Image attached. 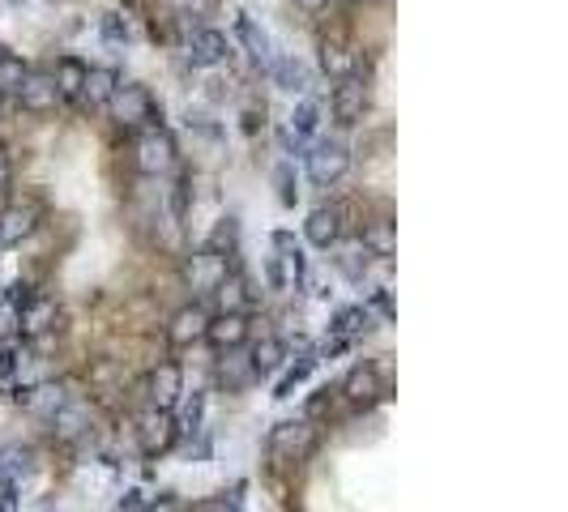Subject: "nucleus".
Returning a JSON list of instances; mask_svg holds the SVG:
<instances>
[{"instance_id":"obj_5","label":"nucleus","mask_w":568,"mask_h":512,"mask_svg":"<svg viewBox=\"0 0 568 512\" xmlns=\"http://www.w3.org/2000/svg\"><path fill=\"white\" fill-rule=\"evenodd\" d=\"M338 393H342L355 410H372V406H381L385 397L393 393V384H389V376H385L381 363L364 359V363H355L351 372L338 380Z\"/></svg>"},{"instance_id":"obj_23","label":"nucleus","mask_w":568,"mask_h":512,"mask_svg":"<svg viewBox=\"0 0 568 512\" xmlns=\"http://www.w3.org/2000/svg\"><path fill=\"white\" fill-rule=\"evenodd\" d=\"M69 380H52V384H30V393H26V410L30 414H39V419L47 423V419H52V414L60 410V406H65L69 402Z\"/></svg>"},{"instance_id":"obj_32","label":"nucleus","mask_w":568,"mask_h":512,"mask_svg":"<svg viewBox=\"0 0 568 512\" xmlns=\"http://www.w3.org/2000/svg\"><path fill=\"white\" fill-rule=\"evenodd\" d=\"M334 265H338V274L346 278V282H364L368 278V265H372V256H368V248L359 244H342L338 248V256H334Z\"/></svg>"},{"instance_id":"obj_47","label":"nucleus","mask_w":568,"mask_h":512,"mask_svg":"<svg viewBox=\"0 0 568 512\" xmlns=\"http://www.w3.org/2000/svg\"><path fill=\"white\" fill-rule=\"evenodd\" d=\"M295 9L304 18H321V13H329V0H295Z\"/></svg>"},{"instance_id":"obj_6","label":"nucleus","mask_w":568,"mask_h":512,"mask_svg":"<svg viewBox=\"0 0 568 512\" xmlns=\"http://www.w3.org/2000/svg\"><path fill=\"white\" fill-rule=\"evenodd\" d=\"M176 444H180V419H176V410L146 406V414L137 419V453L146 457V461H159Z\"/></svg>"},{"instance_id":"obj_2","label":"nucleus","mask_w":568,"mask_h":512,"mask_svg":"<svg viewBox=\"0 0 568 512\" xmlns=\"http://www.w3.org/2000/svg\"><path fill=\"white\" fill-rule=\"evenodd\" d=\"M103 111L112 116L116 128H124V133H141V128H150V124H163V103L141 82H120Z\"/></svg>"},{"instance_id":"obj_44","label":"nucleus","mask_w":568,"mask_h":512,"mask_svg":"<svg viewBox=\"0 0 568 512\" xmlns=\"http://www.w3.org/2000/svg\"><path fill=\"white\" fill-rule=\"evenodd\" d=\"M18 483H9V478H0V512H18Z\"/></svg>"},{"instance_id":"obj_46","label":"nucleus","mask_w":568,"mask_h":512,"mask_svg":"<svg viewBox=\"0 0 568 512\" xmlns=\"http://www.w3.org/2000/svg\"><path fill=\"white\" fill-rule=\"evenodd\" d=\"M265 124V103L257 107V103H252V107H244V133L248 137H257V128Z\"/></svg>"},{"instance_id":"obj_9","label":"nucleus","mask_w":568,"mask_h":512,"mask_svg":"<svg viewBox=\"0 0 568 512\" xmlns=\"http://www.w3.org/2000/svg\"><path fill=\"white\" fill-rule=\"evenodd\" d=\"M43 222V201L39 197H18L0 210V248H18L22 239H30Z\"/></svg>"},{"instance_id":"obj_22","label":"nucleus","mask_w":568,"mask_h":512,"mask_svg":"<svg viewBox=\"0 0 568 512\" xmlns=\"http://www.w3.org/2000/svg\"><path fill=\"white\" fill-rule=\"evenodd\" d=\"M218 312H252V282L240 274V269H227V278L214 286Z\"/></svg>"},{"instance_id":"obj_37","label":"nucleus","mask_w":568,"mask_h":512,"mask_svg":"<svg viewBox=\"0 0 568 512\" xmlns=\"http://www.w3.org/2000/svg\"><path fill=\"white\" fill-rule=\"evenodd\" d=\"M334 393H338V384H321V389H317V393H312L308 402H304V419L317 423L321 414H325L329 406H334Z\"/></svg>"},{"instance_id":"obj_12","label":"nucleus","mask_w":568,"mask_h":512,"mask_svg":"<svg viewBox=\"0 0 568 512\" xmlns=\"http://www.w3.org/2000/svg\"><path fill=\"white\" fill-rule=\"evenodd\" d=\"M214 384L223 393H248L257 384V367H252V355L248 346H235V350H223L214 359Z\"/></svg>"},{"instance_id":"obj_30","label":"nucleus","mask_w":568,"mask_h":512,"mask_svg":"<svg viewBox=\"0 0 568 512\" xmlns=\"http://www.w3.org/2000/svg\"><path fill=\"white\" fill-rule=\"evenodd\" d=\"M270 77L282 86V90H291V94H304L308 90V64L299 60V56H278V60H270Z\"/></svg>"},{"instance_id":"obj_39","label":"nucleus","mask_w":568,"mask_h":512,"mask_svg":"<svg viewBox=\"0 0 568 512\" xmlns=\"http://www.w3.org/2000/svg\"><path fill=\"white\" fill-rule=\"evenodd\" d=\"M188 201H193V188H188V180L180 175V180L171 184V218H176V222L188 218Z\"/></svg>"},{"instance_id":"obj_41","label":"nucleus","mask_w":568,"mask_h":512,"mask_svg":"<svg viewBox=\"0 0 568 512\" xmlns=\"http://www.w3.org/2000/svg\"><path fill=\"white\" fill-rule=\"evenodd\" d=\"M35 295H39V291H35V286H30V282H13L9 291H5V303H9L13 312H22V308H26V303L35 299Z\"/></svg>"},{"instance_id":"obj_33","label":"nucleus","mask_w":568,"mask_h":512,"mask_svg":"<svg viewBox=\"0 0 568 512\" xmlns=\"http://www.w3.org/2000/svg\"><path fill=\"white\" fill-rule=\"evenodd\" d=\"M287 128L299 141H312V137H317V128H321V103L317 99H299L295 111H291V120H287Z\"/></svg>"},{"instance_id":"obj_50","label":"nucleus","mask_w":568,"mask_h":512,"mask_svg":"<svg viewBox=\"0 0 568 512\" xmlns=\"http://www.w3.org/2000/svg\"><path fill=\"white\" fill-rule=\"evenodd\" d=\"M9 180H13V163H9V150L0 146V192L9 188Z\"/></svg>"},{"instance_id":"obj_18","label":"nucleus","mask_w":568,"mask_h":512,"mask_svg":"<svg viewBox=\"0 0 568 512\" xmlns=\"http://www.w3.org/2000/svg\"><path fill=\"white\" fill-rule=\"evenodd\" d=\"M317 60H321V73L329 77V82H342V77H351L359 73V52L351 43H346L342 35H325L321 47H317Z\"/></svg>"},{"instance_id":"obj_49","label":"nucleus","mask_w":568,"mask_h":512,"mask_svg":"<svg viewBox=\"0 0 568 512\" xmlns=\"http://www.w3.org/2000/svg\"><path fill=\"white\" fill-rule=\"evenodd\" d=\"M141 508H146V495H141V491H124L120 512H141Z\"/></svg>"},{"instance_id":"obj_10","label":"nucleus","mask_w":568,"mask_h":512,"mask_svg":"<svg viewBox=\"0 0 568 512\" xmlns=\"http://www.w3.org/2000/svg\"><path fill=\"white\" fill-rule=\"evenodd\" d=\"M227 269H231L227 256L201 248V252H188V256H184L180 274H184V282H188V291H193L197 299H205V295H214V286L227 278Z\"/></svg>"},{"instance_id":"obj_48","label":"nucleus","mask_w":568,"mask_h":512,"mask_svg":"<svg viewBox=\"0 0 568 512\" xmlns=\"http://www.w3.org/2000/svg\"><path fill=\"white\" fill-rule=\"evenodd\" d=\"M368 312H381L385 320H393V303H389V291H376V295L368 299Z\"/></svg>"},{"instance_id":"obj_29","label":"nucleus","mask_w":568,"mask_h":512,"mask_svg":"<svg viewBox=\"0 0 568 512\" xmlns=\"http://www.w3.org/2000/svg\"><path fill=\"white\" fill-rule=\"evenodd\" d=\"M312 372H317V350H299V359L287 367V372L278 376L274 397H278V402H287V397H295V389H299V384H304Z\"/></svg>"},{"instance_id":"obj_28","label":"nucleus","mask_w":568,"mask_h":512,"mask_svg":"<svg viewBox=\"0 0 568 512\" xmlns=\"http://www.w3.org/2000/svg\"><path fill=\"white\" fill-rule=\"evenodd\" d=\"M235 43H244V52L257 60V64H265V69H270V60H274V56H270V35H265V30L252 22V18H244V13L235 18Z\"/></svg>"},{"instance_id":"obj_16","label":"nucleus","mask_w":568,"mask_h":512,"mask_svg":"<svg viewBox=\"0 0 568 512\" xmlns=\"http://www.w3.org/2000/svg\"><path fill=\"white\" fill-rule=\"evenodd\" d=\"M205 342H210L218 355H223V350H235V346H248L252 342V312H218V316H210Z\"/></svg>"},{"instance_id":"obj_13","label":"nucleus","mask_w":568,"mask_h":512,"mask_svg":"<svg viewBox=\"0 0 568 512\" xmlns=\"http://www.w3.org/2000/svg\"><path fill=\"white\" fill-rule=\"evenodd\" d=\"M47 427H52V440H56V444H77L82 436H90V427H94V406L86 402V397H69V402L60 406L52 419H47Z\"/></svg>"},{"instance_id":"obj_35","label":"nucleus","mask_w":568,"mask_h":512,"mask_svg":"<svg viewBox=\"0 0 568 512\" xmlns=\"http://www.w3.org/2000/svg\"><path fill=\"white\" fill-rule=\"evenodd\" d=\"M274 188H278V201L287 205V210H295V201H299V175H295L291 158H282V163L274 167Z\"/></svg>"},{"instance_id":"obj_20","label":"nucleus","mask_w":568,"mask_h":512,"mask_svg":"<svg viewBox=\"0 0 568 512\" xmlns=\"http://www.w3.org/2000/svg\"><path fill=\"white\" fill-rule=\"evenodd\" d=\"M56 320H60V303L52 295H35L18 312V329L26 338H43V333H56Z\"/></svg>"},{"instance_id":"obj_17","label":"nucleus","mask_w":568,"mask_h":512,"mask_svg":"<svg viewBox=\"0 0 568 512\" xmlns=\"http://www.w3.org/2000/svg\"><path fill=\"white\" fill-rule=\"evenodd\" d=\"M184 397V367L180 363H159L146 376V402L154 410H176Z\"/></svg>"},{"instance_id":"obj_26","label":"nucleus","mask_w":568,"mask_h":512,"mask_svg":"<svg viewBox=\"0 0 568 512\" xmlns=\"http://www.w3.org/2000/svg\"><path fill=\"white\" fill-rule=\"evenodd\" d=\"M248 355H252V367H257V380H270L278 367L287 363V342L274 338V333H261V338L248 346Z\"/></svg>"},{"instance_id":"obj_8","label":"nucleus","mask_w":568,"mask_h":512,"mask_svg":"<svg viewBox=\"0 0 568 512\" xmlns=\"http://www.w3.org/2000/svg\"><path fill=\"white\" fill-rule=\"evenodd\" d=\"M210 308H205L201 299H188L180 303L176 312H171L167 320V346H176V350H193L205 342V329H210Z\"/></svg>"},{"instance_id":"obj_36","label":"nucleus","mask_w":568,"mask_h":512,"mask_svg":"<svg viewBox=\"0 0 568 512\" xmlns=\"http://www.w3.org/2000/svg\"><path fill=\"white\" fill-rule=\"evenodd\" d=\"M99 39L107 47H124V43H129V22H124L120 13H103V18H99Z\"/></svg>"},{"instance_id":"obj_42","label":"nucleus","mask_w":568,"mask_h":512,"mask_svg":"<svg viewBox=\"0 0 568 512\" xmlns=\"http://www.w3.org/2000/svg\"><path fill=\"white\" fill-rule=\"evenodd\" d=\"M13 333H18V312H13L9 303L0 299V346L13 342Z\"/></svg>"},{"instance_id":"obj_3","label":"nucleus","mask_w":568,"mask_h":512,"mask_svg":"<svg viewBox=\"0 0 568 512\" xmlns=\"http://www.w3.org/2000/svg\"><path fill=\"white\" fill-rule=\"evenodd\" d=\"M129 158H133L137 175H146V180H163L167 171H176L180 146H176V137H171L167 124H150V128H141V133H133Z\"/></svg>"},{"instance_id":"obj_27","label":"nucleus","mask_w":568,"mask_h":512,"mask_svg":"<svg viewBox=\"0 0 568 512\" xmlns=\"http://www.w3.org/2000/svg\"><path fill=\"white\" fill-rule=\"evenodd\" d=\"M35 448L13 440V444H0V478H9V483H18V478H30L35 474Z\"/></svg>"},{"instance_id":"obj_45","label":"nucleus","mask_w":568,"mask_h":512,"mask_svg":"<svg viewBox=\"0 0 568 512\" xmlns=\"http://www.w3.org/2000/svg\"><path fill=\"white\" fill-rule=\"evenodd\" d=\"M278 146H282V154H304V146H308V141H299V137L291 133V128L282 124V128H278Z\"/></svg>"},{"instance_id":"obj_43","label":"nucleus","mask_w":568,"mask_h":512,"mask_svg":"<svg viewBox=\"0 0 568 512\" xmlns=\"http://www.w3.org/2000/svg\"><path fill=\"white\" fill-rule=\"evenodd\" d=\"M141 512H188V508H184V500H176V495H154Z\"/></svg>"},{"instance_id":"obj_52","label":"nucleus","mask_w":568,"mask_h":512,"mask_svg":"<svg viewBox=\"0 0 568 512\" xmlns=\"http://www.w3.org/2000/svg\"><path fill=\"white\" fill-rule=\"evenodd\" d=\"M338 5H364V0H338Z\"/></svg>"},{"instance_id":"obj_21","label":"nucleus","mask_w":568,"mask_h":512,"mask_svg":"<svg viewBox=\"0 0 568 512\" xmlns=\"http://www.w3.org/2000/svg\"><path fill=\"white\" fill-rule=\"evenodd\" d=\"M364 333H372V312L368 303H351V308L334 312V320H329V338H342V342H359Z\"/></svg>"},{"instance_id":"obj_51","label":"nucleus","mask_w":568,"mask_h":512,"mask_svg":"<svg viewBox=\"0 0 568 512\" xmlns=\"http://www.w3.org/2000/svg\"><path fill=\"white\" fill-rule=\"evenodd\" d=\"M197 512H240V504H235V500H210V504H201Z\"/></svg>"},{"instance_id":"obj_14","label":"nucleus","mask_w":568,"mask_h":512,"mask_svg":"<svg viewBox=\"0 0 568 512\" xmlns=\"http://www.w3.org/2000/svg\"><path fill=\"white\" fill-rule=\"evenodd\" d=\"M227 56H231V39L218 26H197L188 35V64L193 69H218V64H227Z\"/></svg>"},{"instance_id":"obj_11","label":"nucleus","mask_w":568,"mask_h":512,"mask_svg":"<svg viewBox=\"0 0 568 512\" xmlns=\"http://www.w3.org/2000/svg\"><path fill=\"white\" fill-rule=\"evenodd\" d=\"M342 235H346V205H338V201L317 205V210L308 214V222H304V239L312 248H321V252L338 248Z\"/></svg>"},{"instance_id":"obj_19","label":"nucleus","mask_w":568,"mask_h":512,"mask_svg":"<svg viewBox=\"0 0 568 512\" xmlns=\"http://www.w3.org/2000/svg\"><path fill=\"white\" fill-rule=\"evenodd\" d=\"M116 86H120V73L112 69V64H90L86 82H82V94H77V107H86V111L107 107V99L116 94Z\"/></svg>"},{"instance_id":"obj_1","label":"nucleus","mask_w":568,"mask_h":512,"mask_svg":"<svg viewBox=\"0 0 568 512\" xmlns=\"http://www.w3.org/2000/svg\"><path fill=\"white\" fill-rule=\"evenodd\" d=\"M317 444H321V427L299 414V419H278L270 427L265 453H270V461H274L278 470H291V466H304V461H312Z\"/></svg>"},{"instance_id":"obj_24","label":"nucleus","mask_w":568,"mask_h":512,"mask_svg":"<svg viewBox=\"0 0 568 512\" xmlns=\"http://www.w3.org/2000/svg\"><path fill=\"white\" fill-rule=\"evenodd\" d=\"M359 244L368 248L372 261H389V256L398 252V227H393L389 218H368L364 222V235H359Z\"/></svg>"},{"instance_id":"obj_40","label":"nucleus","mask_w":568,"mask_h":512,"mask_svg":"<svg viewBox=\"0 0 568 512\" xmlns=\"http://www.w3.org/2000/svg\"><path fill=\"white\" fill-rule=\"evenodd\" d=\"M18 367H22V350L13 342H5L0 346V384H9L13 376H18Z\"/></svg>"},{"instance_id":"obj_25","label":"nucleus","mask_w":568,"mask_h":512,"mask_svg":"<svg viewBox=\"0 0 568 512\" xmlns=\"http://www.w3.org/2000/svg\"><path fill=\"white\" fill-rule=\"evenodd\" d=\"M86 69H90V64H86L82 56H60V60H56L52 82H56L60 103H77V94H82V82H86Z\"/></svg>"},{"instance_id":"obj_34","label":"nucleus","mask_w":568,"mask_h":512,"mask_svg":"<svg viewBox=\"0 0 568 512\" xmlns=\"http://www.w3.org/2000/svg\"><path fill=\"white\" fill-rule=\"evenodd\" d=\"M26 69L30 64H22V56L0 52V99H18V90L26 82Z\"/></svg>"},{"instance_id":"obj_31","label":"nucleus","mask_w":568,"mask_h":512,"mask_svg":"<svg viewBox=\"0 0 568 512\" xmlns=\"http://www.w3.org/2000/svg\"><path fill=\"white\" fill-rule=\"evenodd\" d=\"M205 252H218V256H227V261H231V256L240 252V218H235V214L218 218L214 231L205 235Z\"/></svg>"},{"instance_id":"obj_7","label":"nucleus","mask_w":568,"mask_h":512,"mask_svg":"<svg viewBox=\"0 0 568 512\" xmlns=\"http://www.w3.org/2000/svg\"><path fill=\"white\" fill-rule=\"evenodd\" d=\"M368 107H372V86H368L364 73H351V77H342V82H334L329 111H334V120L342 128H355L359 120L368 116Z\"/></svg>"},{"instance_id":"obj_4","label":"nucleus","mask_w":568,"mask_h":512,"mask_svg":"<svg viewBox=\"0 0 568 512\" xmlns=\"http://www.w3.org/2000/svg\"><path fill=\"white\" fill-rule=\"evenodd\" d=\"M304 171L312 188H334L351 171V146L338 137H317L312 146H304Z\"/></svg>"},{"instance_id":"obj_38","label":"nucleus","mask_w":568,"mask_h":512,"mask_svg":"<svg viewBox=\"0 0 568 512\" xmlns=\"http://www.w3.org/2000/svg\"><path fill=\"white\" fill-rule=\"evenodd\" d=\"M265 286H270V291H287V286H291L287 261H282L278 252H274V256H265Z\"/></svg>"},{"instance_id":"obj_15","label":"nucleus","mask_w":568,"mask_h":512,"mask_svg":"<svg viewBox=\"0 0 568 512\" xmlns=\"http://www.w3.org/2000/svg\"><path fill=\"white\" fill-rule=\"evenodd\" d=\"M18 107L30 111V116H52V111L60 107L52 69H26V82H22V90H18Z\"/></svg>"}]
</instances>
